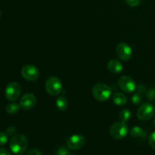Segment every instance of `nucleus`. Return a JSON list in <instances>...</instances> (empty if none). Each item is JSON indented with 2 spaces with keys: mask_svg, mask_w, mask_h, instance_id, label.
<instances>
[{
  "mask_svg": "<svg viewBox=\"0 0 155 155\" xmlns=\"http://www.w3.org/2000/svg\"><path fill=\"white\" fill-rule=\"evenodd\" d=\"M28 147L27 138L21 134L15 135L10 141V149L14 154L21 155L24 154Z\"/></svg>",
  "mask_w": 155,
  "mask_h": 155,
  "instance_id": "f257e3e1",
  "label": "nucleus"
},
{
  "mask_svg": "<svg viewBox=\"0 0 155 155\" xmlns=\"http://www.w3.org/2000/svg\"><path fill=\"white\" fill-rule=\"evenodd\" d=\"M112 89L104 83H97L92 89L93 97L98 101H107L111 96Z\"/></svg>",
  "mask_w": 155,
  "mask_h": 155,
  "instance_id": "f03ea898",
  "label": "nucleus"
},
{
  "mask_svg": "<svg viewBox=\"0 0 155 155\" xmlns=\"http://www.w3.org/2000/svg\"><path fill=\"white\" fill-rule=\"evenodd\" d=\"M45 89L50 95H58L62 92L63 86L61 81L57 77H50L45 82Z\"/></svg>",
  "mask_w": 155,
  "mask_h": 155,
  "instance_id": "7ed1b4c3",
  "label": "nucleus"
},
{
  "mask_svg": "<svg viewBox=\"0 0 155 155\" xmlns=\"http://www.w3.org/2000/svg\"><path fill=\"white\" fill-rule=\"evenodd\" d=\"M154 114L155 107L150 102L143 104L137 110V117L142 121H146L151 119L154 116Z\"/></svg>",
  "mask_w": 155,
  "mask_h": 155,
  "instance_id": "20e7f679",
  "label": "nucleus"
},
{
  "mask_svg": "<svg viewBox=\"0 0 155 155\" xmlns=\"http://www.w3.org/2000/svg\"><path fill=\"white\" fill-rule=\"evenodd\" d=\"M110 135L115 139H122L128 134V127L126 123L117 122L110 127Z\"/></svg>",
  "mask_w": 155,
  "mask_h": 155,
  "instance_id": "39448f33",
  "label": "nucleus"
},
{
  "mask_svg": "<svg viewBox=\"0 0 155 155\" xmlns=\"http://www.w3.org/2000/svg\"><path fill=\"white\" fill-rule=\"evenodd\" d=\"M21 93V87L18 83L12 82L8 84L5 89V97L8 101H15Z\"/></svg>",
  "mask_w": 155,
  "mask_h": 155,
  "instance_id": "423d86ee",
  "label": "nucleus"
},
{
  "mask_svg": "<svg viewBox=\"0 0 155 155\" xmlns=\"http://www.w3.org/2000/svg\"><path fill=\"white\" fill-rule=\"evenodd\" d=\"M118 85L120 88L124 92L127 93H131L136 90V83L131 77L128 76H123L118 80Z\"/></svg>",
  "mask_w": 155,
  "mask_h": 155,
  "instance_id": "0eeeda50",
  "label": "nucleus"
},
{
  "mask_svg": "<svg viewBox=\"0 0 155 155\" xmlns=\"http://www.w3.org/2000/svg\"><path fill=\"white\" fill-rule=\"evenodd\" d=\"M21 75L25 80L35 81L39 76V71L37 68L32 64H26L21 69Z\"/></svg>",
  "mask_w": 155,
  "mask_h": 155,
  "instance_id": "6e6552de",
  "label": "nucleus"
},
{
  "mask_svg": "<svg viewBox=\"0 0 155 155\" xmlns=\"http://www.w3.org/2000/svg\"><path fill=\"white\" fill-rule=\"evenodd\" d=\"M116 52L117 54L118 58L123 61H128L133 56V50L130 48L129 45L127 43H122L118 44L116 48Z\"/></svg>",
  "mask_w": 155,
  "mask_h": 155,
  "instance_id": "1a4fd4ad",
  "label": "nucleus"
},
{
  "mask_svg": "<svg viewBox=\"0 0 155 155\" xmlns=\"http://www.w3.org/2000/svg\"><path fill=\"white\" fill-rule=\"evenodd\" d=\"M85 139L81 135H73L67 140V145L70 149L78 150L85 145Z\"/></svg>",
  "mask_w": 155,
  "mask_h": 155,
  "instance_id": "9d476101",
  "label": "nucleus"
},
{
  "mask_svg": "<svg viewBox=\"0 0 155 155\" xmlns=\"http://www.w3.org/2000/svg\"><path fill=\"white\" fill-rule=\"evenodd\" d=\"M21 108L24 110H31L36 106V98L33 93H27L21 98L19 103Z\"/></svg>",
  "mask_w": 155,
  "mask_h": 155,
  "instance_id": "9b49d317",
  "label": "nucleus"
},
{
  "mask_svg": "<svg viewBox=\"0 0 155 155\" xmlns=\"http://www.w3.org/2000/svg\"><path fill=\"white\" fill-rule=\"evenodd\" d=\"M107 69L112 74H120L123 71V64L117 59H110L107 62Z\"/></svg>",
  "mask_w": 155,
  "mask_h": 155,
  "instance_id": "f8f14e48",
  "label": "nucleus"
},
{
  "mask_svg": "<svg viewBox=\"0 0 155 155\" xmlns=\"http://www.w3.org/2000/svg\"><path fill=\"white\" fill-rule=\"evenodd\" d=\"M112 100L114 103L118 106H124L127 103V98L124 94L116 92L112 95Z\"/></svg>",
  "mask_w": 155,
  "mask_h": 155,
  "instance_id": "ddd939ff",
  "label": "nucleus"
},
{
  "mask_svg": "<svg viewBox=\"0 0 155 155\" xmlns=\"http://www.w3.org/2000/svg\"><path fill=\"white\" fill-rule=\"evenodd\" d=\"M130 136L134 138H138V139H145L147 137V133L142 128L139 127H134L131 129L130 132Z\"/></svg>",
  "mask_w": 155,
  "mask_h": 155,
  "instance_id": "4468645a",
  "label": "nucleus"
},
{
  "mask_svg": "<svg viewBox=\"0 0 155 155\" xmlns=\"http://www.w3.org/2000/svg\"><path fill=\"white\" fill-rule=\"evenodd\" d=\"M68 101L64 96H59L56 99V107L61 111H64L68 108Z\"/></svg>",
  "mask_w": 155,
  "mask_h": 155,
  "instance_id": "2eb2a0df",
  "label": "nucleus"
},
{
  "mask_svg": "<svg viewBox=\"0 0 155 155\" xmlns=\"http://www.w3.org/2000/svg\"><path fill=\"white\" fill-rule=\"evenodd\" d=\"M20 108H21L20 104H17V103H11L6 106L5 111L8 114H15L19 111Z\"/></svg>",
  "mask_w": 155,
  "mask_h": 155,
  "instance_id": "dca6fc26",
  "label": "nucleus"
},
{
  "mask_svg": "<svg viewBox=\"0 0 155 155\" xmlns=\"http://www.w3.org/2000/svg\"><path fill=\"white\" fill-rule=\"evenodd\" d=\"M119 117L120 121H122V122H127L131 117V112L129 109H123L120 113Z\"/></svg>",
  "mask_w": 155,
  "mask_h": 155,
  "instance_id": "f3484780",
  "label": "nucleus"
},
{
  "mask_svg": "<svg viewBox=\"0 0 155 155\" xmlns=\"http://www.w3.org/2000/svg\"><path fill=\"white\" fill-rule=\"evenodd\" d=\"M131 100L132 102H133L135 105H139V104H140L142 101V95L139 94V92H136V93L132 96Z\"/></svg>",
  "mask_w": 155,
  "mask_h": 155,
  "instance_id": "a211bd4d",
  "label": "nucleus"
},
{
  "mask_svg": "<svg viewBox=\"0 0 155 155\" xmlns=\"http://www.w3.org/2000/svg\"><path fill=\"white\" fill-rule=\"evenodd\" d=\"M146 97L148 101H154L155 100V89L154 88H151L148 89L146 92Z\"/></svg>",
  "mask_w": 155,
  "mask_h": 155,
  "instance_id": "6ab92c4d",
  "label": "nucleus"
},
{
  "mask_svg": "<svg viewBox=\"0 0 155 155\" xmlns=\"http://www.w3.org/2000/svg\"><path fill=\"white\" fill-rule=\"evenodd\" d=\"M8 135L7 133L0 132V146L6 145L8 142Z\"/></svg>",
  "mask_w": 155,
  "mask_h": 155,
  "instance_id": "aec40b11",
  "label": "nucleus"
},
{
  "mask_svg": "<svg viewBox=\"0 0 155 155\" xmlns=\"http://www.w3.org/2000/svg\"><path fill=\"white\" fill-rule=\"evenodd\" d=\"M69 150L64 146H61L58 149L57 155H69Z\"/></svg>",
  "mask_w": 155,
  "mask_h": 155,
  "instance_id": "412c9836",
  "label": "nucleus"
},
{
  "mask_svg": "<svg viewBox=\"0 0 155 155\" xmlns=\"http://www.w3.org/2000/svg\"><path fill=\"white\" fill-rule=\"evenodd\" d=\"M148 142H149L150 146L155 150V131L153 132L148 138Z\"/></svg>",
  "mask_w": 155,
  "mask_h": 155,
  "instance_id": "4be33fe9",
  "label": "nucleus"
},
{
  "mask_svg": "<svg viewBox=\"0 0 155 155\" xmlns=\"http://www.w3.org/2000/svg\"><path fill=\"white\" fill-rule=\"evenodd\" d=\"M126 3L130 7H136L140 4L141 0H125Z\"/></svg>",
  "mask_w": 155,
  "mask_h": 155,
  "instance_id": "5701e85b",
  "label": "nucleus"
},
{
  "mask_svg": "<svg viewBox=\"0 0 155 155\" xmlns=\"http://www.w3.org/2000/svg\"><path fill=\"white\" fill-rule=\"evenodd\" d=\"M147 91V87L145 85H139L136 87V92H139L141 95H143L144 93H145Z\"/></svg>",
  "mask_w": 155,
  "mask_h": 155,
  "instance_id": "b1692460",
  "label": "nucleus"
},
{
  "mask_svg": "<svg viewBox=\"0 0 155 155\" xmlns=\"http://www.w3.org/2000/svg\"><path fill=\"white\" fill-rule=\"evenodd\" d=\"M15 133H16V130H15V127H10L7 129V135L8 136H15Z\"/></svg>",
  "mask_w": 155,
  "mask_h": 155,
  "instance_id": "393cba45",
  "label": "nucleus"
},
{
  "mask_svg": "<svg viewBox=\"0 0 155 155\" xmlns=\"http://www.w3.org/2000/svg\"><path fill=\"white\" fill-rule=\"evenodd\" d=\"M27 155H42L40 151L36 148H32L27 152Z\"/></svg>",
  "mask_w": 155,
  "mask_h": 155,
  "instance_id": "a878e982",
  "label": "nucleus"
},
{
  "mask_svg": "<svg viewBox=\"0 0 155 155\" xmlns=\"http://www.w3.org/2000/svg\"><path fill=\"white\" fill-rule=\"evenodd\" d=\"M0 155H12L8 149L4 148H0Z\"/></svg>",
  "mask_w": 155,
  "mask_h": 155,
  "instance_id": "bb28decb",
  "label": "nucleus"
},
{
  "mask_svg": "<svg viewBox=\"0 0 155 155\" xmlns=\"http://www.w3.org/2000/svg\"><path fill=\"white\" fill-rule=\"evenodd\" d=\"M153 124H154V128H155V119H154V122H153Z\"/></svg>",
  "mask_w": 155,
  "mask_h": 155,
  "instance_id": "cd10ccee",
  "label": "nucleus"
},
{
  "mask_svg": "<svg viewBox=\"0 0 155 155\" xmlns=\"http://www.w3.org/2000/svg\"><path fill=\"white\" fill-rule=\"evenodd\" d=\"M0 17H1V12H0Z\"/></svg>",
  "mask_w": 155,
  "mask_h": 155,
  "instance_id": "c85d7f7f",
  "label": "nucleus"
},
{
  "mask_svg": "<svg viewBox=\"0 0 155 155\" xmlns=\"http://www.w3.org/2000/svg\"><path fill=\"white\" fill-rule=\"evenodd\" d=\"M69 155H74V154H69Z\"/></svg>",
  "mask_w": 155,
  "mask_h": 155,
  "instance_id": "c756f323",
  "label": "nucleus"
}]
</instances>
